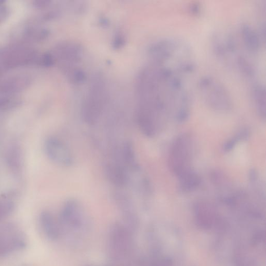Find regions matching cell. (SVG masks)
I'll return each mask as SVG.
<instances>
[{"label": "cell", "instance_id": "8fae6325", "mask_svg": "<svg viewBox=\"0 0 266 266\" xmlns=\"http://www.w3.org/2000/svg\"><path fill=\"white\" fill-rule=\"evenodd\" d=\"M194 213L197 225L203 230H210L223 223V219L219 215L215 206L208 202L200 201L195 203Z\"/></svg>", "mask_w": 266, "mask_h": 266}, {"label": "cell", "instance_id": "9c48e42d", "mask_svg": "<svg viewBox=\"0 0 266 266\" xmlns=\"http://www.w3.org/2000/svg\"><path fill=\"white\" fill-rule=\"evenodd\" d=\"M26 244L24 235L15 226L0 224V258L23 250Z\"/></svg>", "mask_w": 266, "mask_h": 266}, {"label": "cell", "instance_id": "ffe728a7", "mask_svg": "<svg viewBox=\"0 0 266 266\" xmlns=\"http://www.w3.org/2000/svg\"><path fill=\"white\" fill-rule=\"evenodd\" d=\"M250 133L247 129H243L237 133L234 137L229 140L223 146V150L225 152L231 151L240 142L248 139Z\"/></svg>", "mask_w": 266, "mask_h": 266}, {"label": "cell", "instance_id": "4fadbf2b", "mask_svg": "<svg viewBox=\"0 0 266 266\" xmlns=\"http://www.w3.org/2000/svg\"><path fill=\"white\" fill-rule=\"evenodd\" d=\"M239 33L241 45L246 53L252 56L258 55L265 43L258 30L249 24H243L240 26Z\"/></svg>", "mask_w": 266, "mask_h": 266}, {"label": "cell", "instance_id": "6da1fadb", "mask_svg": "<svg viewBox=\"0 0 266 266\" xmlns=\"http://www.w3.org/2000/svg\"><path fill=\"white\" fill-rule=\"evenodd\" d=\"M138 88L137 124L143 135L153 139L172 118L169 89L158 68L152 65L142 72Z\"/></svg>", "mask_w": 266, "mask_h": 266}, {"label": "cell", "instance_id": "7c38bea8", "mask_svg": "<svg viewBox=\"0 0 266 266\" xmlns=\"http://www.w3.org/2000/svg\"><path fill=\"white\" fill-rule=\"evenodd\" d=\"M104 172L107 180L116 189H123L130 183V174L121 161L107 162Z\"/></svg>", "mask_w": 266, "mask_h": 266}, {"label": "cell", "instance_id": "52a82bcc", "mask_svg": "<svg viewBox=\"0 0 266 266\" xmlns=\"http://www.w3.org/2000/svg\"><path fill=\"white\" fill-rule=\"evenodd\" d=\"M102 79L99 77L94 80L82 107V119L88 125L97 123L105 105L106 87Z\"/></svg>", "mask_w": 266, "mask_h": 266}, {"label": "cell", "instance_id": "2e32d148", "mask_svg": "<svg viewBox=\"0 0 266 266\" xmlns=\"http://www.w3.org/2000/svg\"><path fill=\"white\" fill-rule=\"evenodd\" d=\"M250 96L254 107L262 119L265 118V87L257 80L251 84Z\"/></svg>", "mask_w": 266, "mask_h": 266}, {"label": "cell", "instance_id": "30bf717a", "mask_svg": "<svg viewBox=\"0 0 266 266\" xmlns=\"http://www.w3.org/2000/svg\"><path fill=\"white\" fill-rule=\"evenodd\" d=\"M44 150L47 157L59 166L70 167L74 164V159L71 150L57 137L48 138L44 143Z\"/></svg>", "mask_w": 266, "mask_h": 266}, {"label": "cell", "instance_id": "e0dca14e", "mask_svg": "<svg viewBox=\"0 0 266 266\" xmlns=\"http://www.w3.org/2000/svg\"><path fill=\"white\" fill-rule=\"evenodd\" d=\"M5 160L10 170L14 174L18 175L24 167V154L21 146L16 144L11 145L7 149Z\"/></svg>", "mask_w": 266, "mask_h": 266}, {"label": "cell", "instance_id": "277c9868", "mask_svg": "<svg viewBox=\"0 0 266 266\" xmlns=\"http://www.w3.org/2000/svg\"><path fill=\"white\" fill-rule=\"evenodd\" d=\"M135 233L121 222L112 224L108 233L107 249L109 258L115 263L127 264L135 258L136 247Z\"/></svg>", "mask_w": 266, "mask_h": 266}, {"label": "cell", "instance_id": "ac0fdd59", "mask_svg": "<svg viewBox=\"0 0 266 266\" xmlns=\"http://www.w3.org/2000/svg\"><path fill=\"white\" fill-rule=\"evenodd\" d=\"M179 188L184 193H191L197 190L201 184L199 174L194 170L179 177Z\"/></svg>", "mask_w": 266, "mask_h": 266}, {"label": "cell", "instance_id": "9a60e30c", "mask_svg": "<svg viewBox=\"0 0 266 266\" xmlns=\"http://www.w3.org/2000/svg\"><path fill=\"white\" fill-rule=\"evenodd\" d=\"M120 152L121 162L130 174H139L142 172L135 145L130 141L123 143Z\"/></svg>", "mask_w": 266, "mask_h": 266}, {"label": "cell", "instance_id": "7a4b0ae2", "mask_svg": "<svg viewBox=\"0 0 266 266\" xmlns=\"http://www.w3.org/2000/svg\"><path fill=\"white\" fill-rule=\"evenodd\" d=\"M62 231V237L77 245L90 232L91 220L84 206L77 199H67L58 217Z\"/></svg>", "mask_w": 266, "mask_h": 266}, {"label": "cell", "instance_id": "5b68a950", "mask_svg": "<svg viewBox=\"0 0 266 266\" xmlns=\"http://www.w3.org/2000/svg\"><path fill=\"white\" fill-rule=\"evenodd\" d=\"M194 156V142L191 135L184 133L175 140L169 151L168 164L178 178L194 170L192 166Z\"/></svg>", "mask_w": 266, "mask_h": 266}, {"label": "cell", "instance_id": "5bb4252c", "mask_svg": "<svg viewBox=\"0 0 266 266\" xmlns=\"http://www.w3.org/2000/svg\"><path fill=\"white\" fill-rule=\"evenodd\" d=\"M39 223L42 233L51 241H57L62 237V231L58 218L51 212L44 211L39 216Z\"/></svg>", "mask_w": 266, "mask_h": 266}, {"label": "cell", "instance_id": "d6986e66", "mask_svg": "<svg viewBox=\"0 0 266 266\" xmlns=\"http://www.w3.org/2000/svg\"><path fill=\"white\" fill-rule=\"evenodd\" d=\"M16 197L14 194H9L0 198V222L14 212L16 205Z\"/></svg>", "mask_w": 266, "mask_h": 266}, {"label": "cell", "instance_id": "ba28073f", "mask_svg": "<svg viewBox=\"0 0 266 266\" xmlns=\"http://www.w3.org/2000/svg\"><path fill=\"white\" fill-rule=\"evenodd\" d=\"M112 197L121 214V223L135 233L139 229L140 220L134 200L123 189L115 191Z\"/></svg>", "mask_w": 266, "mask_h": 266}, {"label": "cell", "instance_id": "44dd1931", "mask_svg": "<svg viewBox=\"0 0 266 266\" xmlns=\"http://www.w3.org/2000/svg\"><path fill=\"white\" fill-rule=\"evenodd\" d=\"M89 266H91V265H89Z\"/></svg>", "mask_w": 266, "mask_h": 266}, {"label": "cell", "instance_id": "8992f818", "mask_svg": "<svg viewBox=\"0 0 266 266\" xmlns=\"http://www.w3.org/2000/svg\"><path fill=\"white\" fill-rule=\"evenodd\" d=\"M236 37L230 32L218 31L213 34L211 41L212 51L216 58L235 71L240 60L244 55Z\"/></svg>", "mask_w": 266, "mask_h": 266}, {"label": "cell", "instance_id": "3957f363", "mask_svg": "<svg viewBox=\"0 0 266 266\" xmlns=\"http://www.w3.org/2000/svg\"><path fill=\"white\" fill-rule=\"evenodd\" d=\"M198 92L204 103L217 112L226 113L234 108L233 97L225 85L211 75H204L197 83Z\"/></svg>", "mask_w": 266, "mask_h": 266}]
</instances>
